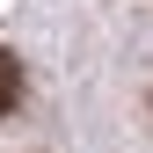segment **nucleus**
<instances>
[{"label":"nucleus","instance_id":"nucleus-1","mask_svg":"<svg viewBox=\"0 0 153 153\" xmlns=\"http://www.w3.org/2000/svg\"><path fill=\"white\" fill-rule=\"evenodd\" d=\"M15 109H22V59L0 44V117H15Z\"/></svg>","mask_w":153,"mask_h":153}]
</instances>
